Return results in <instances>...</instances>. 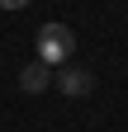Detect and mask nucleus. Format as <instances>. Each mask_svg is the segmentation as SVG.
Masks as SVG:
<instances>
[{
  "label": "nucleus",
  "mask_w": 128,
  "mask_h": 132,
  "mask_svg": "<svg viewBox=\"0 0 128 132\" xmlns=\"http://www.w3.org/2000/svg\"><path fill=\"white\" fill-rule=\"evenodd\" d=\"M76 57V28L71 24H43L38 28V61H47L57 71V66H67Z\"/></svg>",
  "instance_id": "1"
},
{
  "label": "nucleus",
  "mask_w": 128,
  "mask_h": 132,
  "mask_svg": "<svg viewBox=\"0 0 128 132\" xmlns=\"http://www.w3.org/2000/svg\"><path fill=\"white\" fill-rule=\"evenodd\" d=\"M52 85H57L62 94H71V99H81V94H90V90H95V76L86 71V66H62V71L52 76Z\"/></svg>",
  "instance_id": "2"
},
{
  "label": "nucleus",
  "mask_w": 128,
  "mask_h": 132,
  "mask_svg": "<svg viewBox=\"0 0 128 132\" xmlns=\"http://www.w3.org/2000/svg\"><path fill=\"white\" fill-rule=\"evenodd\" d=\"M52 76H57V71H52L47 61H29L24 71H19V90H24V94H43L47 85H52Z\"/></svg>",
  "instance_id": "3"
},
{
  "label": "nucleus",
  "mask_w": 128,
  "mask_h": 132,
  "mask_svg": "<svg viewBox=\"0 0 128 132\" xmlns=\"http://www.w3.org/2000/svg\"><path fill=\"white\" fill-rule=\"evenodd\" d=\"M24 5H33V0H0V10H24Z\"/></svg>",
  "instance_id": "4"
}]
</instances>
